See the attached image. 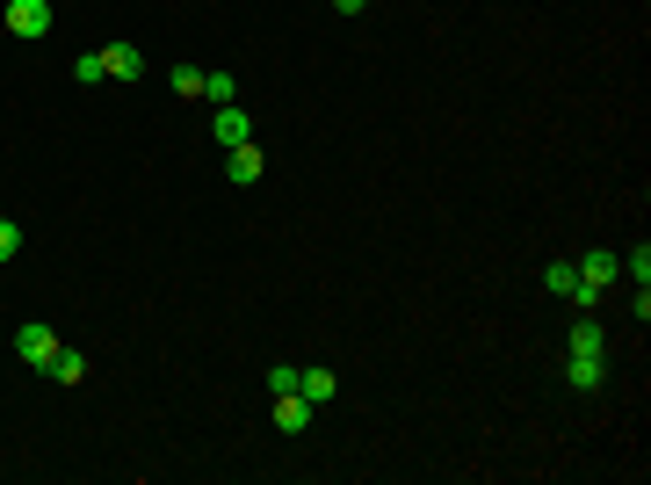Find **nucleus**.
<instances>
[{"label":"nucleus","mask_w":651,"mask_h":485,"mask_svg":"<svg viewBox=\"0 0 651 485\" xmlns=\"http://www.w3.org/2000/svg\"><path fill=\"white\" fill-rule=\"evenodd\" d=\"M0 22H8V37H51V0H8V8H0Z\"/></svg>","instance_id":"1"},{"label":"nucleus","mask_w":651,"mask_h":485,"mask_svg":"<svg viewBox=\"0 0 651 485\" xmlns=\"http://www.w3.org/2000/svg\"><path fill=\"white\" fill-rule=\"evenodd\" d=\"M572 268H579V290H586V305H594V297H601V290H608L615 276H623V261H615L608 247H586V254H579Z\"/></svg>","instance_id":"2"},{"label":"nucleus","mask_w":651,"mask_h":485,"mask_svg":"<svg viewBox=\"0 0 651 485\" xmlns=\"http://www.w3.org/2000/svg\"><path fill=\"white\" fill-rule=\"evenodd\" d=\"M15 355L29 362V370H51V362H58V333H51L44 319H29V326L15 333Z\"/></svg>","instance_id":"3"},{"label":"nucleus","mask_w":651,"mask_h":485,"mask_svg":"<svg viewBox=\"0 0 651 485\" xmlns=\"http://www.w3.org/2000/svg\"><path fill=\"white\" fill-rule=\"evenodd\" d=\"M565 384L579 391V399H594V391L608 384V362H601V355H579V348H572V355H565Z\"/></svg>","instance_id":"4"},{"label":"nucleus","mask_w":651,"mask_h":485,"mask_svg":"<svg viewBox=\"0 0 651 485\" xmlns=\"http://www.w3.org/2000/svg\"><path fill=\"white\" fill-rule=\"evenodd\" d=\"M275 428H283V435H304V428H312V399H304V391H283V399H275Z\"/></svg>","instance_id":"5"},{"label":"nucleus","mask_w":651,"mask_h":485,"mask_svg":"<svg viewBox=\"0 0 651 485\" xmlns=\"http://www.w3.org/2000/svg\"><path fill=\"white\" fill-rule=\"evenodd\" d=\"M210 138L225 145V153H232V145H246V138H254V124H246V116H239V102H225V109L210 116Z\"/></svg>","instance_id":"6"},{"label":"nucleus","mask_w":651,"mask_h":485,"mask_svg":"<svg viewBox=\"0 0 651 485\" xmlns=\"http://www.w3.org/2000/svg\"><path fill=\"white\" fill-rule=\"evenodd\" d=\"M543 290H550V297H572L579 312H594V305H586V290H579V268H572V261H550V268H543Z\"/></svg>","instance_id":"7"},{"label":"nucleus","mask_w":651,"mask_h":485,"mask_svg":"<svg viewBox=\"0 0 651 485\" xmlns=\"http://www.w3.org/2000/svg\"><path fill=\"white\" fill-rule=\"evenodd\" d=\"M102 66H109V80H138L145 73V51L138 44H102Z\"/></svg>","instance_id":"8"},{"label":"nucleus","mask_w":651,"mask_h":485,"mask_svg":"<svg viewBox=\"0 0 651 485\" xmlns=\"http://www.w3.org/2000/svg\"><path fill=\"white\" fill-rule=\"evenodd\" d=\"M261 174H268L261 145H254V138H246V145H232V181H239V189H246V181H261Z\"/></svg>","instance_id":"9"},{"label":"nucleus","mask_w":651,"mask_h":485,"mask_svg":"<svg viewBox=\"0 0 651 485\" xmlns=\"http://www.w3.org/2000/svg\"><path fill=\"white\" fill-rule=\"evenodd\" d=\"M572 348H579V355H608V333H601V319H594V312H579V326H572Z\"/></svg>","instance_id":"10"},{"label":"nucleus","mask_w":651,"mask_h":485,"mask_svg":"<svg viewBox=\"0 0 651 485\" xmlns=\"http://www.w3.org/2000/svg\"><path fill=\"white\" fill-rule=\"evenodd\" d=\"M44 377H51V384H87V355H80V348H58V362H51Z\"/></svg>","instance_id":"11"},{"label":"nucleus","mask_w":651,"mask_h":485,"mask_svg":"<svg viewBox=\"0 0 651 485\" xmlns=\"http://www.w3.org/2000/svg\"><path fill=\"white\" fill-rule=\"evenodd\" d=\"M297 391H304V399H312V406H326V399H333L340 384H333V370H297Z\"/></svg>","instance_id":"12"},{"label":"nucleus","mask_w":651,"mask_h":485,"mask_svg":"<svg viewBox=\"0 0 651 485\" xmlns=\"http://www.w3.org/2000/svg\"><path fill=\"white\" fill-rule=\"evenodd\" d=\"M73 80H80V87H102V80H109L102 51H80V58H73Z\"/></svg>","instance_id":"13"},{"label":"nucleus","mask_w":651,"mask_h":485,"mask_svg":"<svg viewBox=\"0 0 651 485\" xmlns=\"http://www.w3.org/2000/svg\"><path fill=\"white\" fill-rule=\"evenodd\" d=\"M623 276H630V283H637V290H644V283H651V247H644V239H637V247H630V254H623Z\"/></svg>","instance_id":"14"},{"label":"nucleus","mask_w":651,"mask_h":485,"mask_svg":"<svg viewBox=\"0 0 651 485\" xmlns=\"http://www.w3.org/2000/svg\"><path fill=\"white\" fill-rule=\"evenodd\" d=\"M203 102H217V109H225V102H239V87H232V73H203Z\"/></svg>","instance_id":"15"},{"label":"nucleus","mask_w":651,"mask_h":485,"mask_svg":"<svg viewBox=\"0 0 651 485\" xmlns=\"http://www.w3.org/2000/svg\"><path fill=\"white\" fill-rule=\"evenodd\" d=\"M15 254H22V225H15V218H0V268H8Z\"/></svg>","instance_id":"16"},{"label":"nucleus","mask_w":651,"mask_h":485,"mask_svg":"<svg viewBox=\"0 0 651 485\" xmlns=\"http://www.w3.org/2000/svg\"><path fill=\"white\" fill-rule=\"evenodd\" d=\"M268 391H275V399H283V391H297V362H275V370H268Z\"/></svg>","instance_id":"17"},{"label":"nucleus","mask_w":651,"mask_h":485,"mask_svg":"<svg viewBox=\"0 0 651 485\" xmlns=\"http://www.w3.org/2000/svg\"><path fill=\"white\" fill-rule=\"evenodd\" d=\"M174 95H203V66H174Z\"/></svg>","instance_id":"18"},{"label":"nucleus","mask_w":651,"mask_h":485,"mask_svg":"<svg viewBox=\"0 0 651 485\" xmlns=\"http://www.w3.org/2000/svg\"><path fill=\"white\" fill-rule=\"evenodd\" d=\"M333 8H340V15H362V8H369V0H333Z\"/></svg>","instance_id":"19"}]
</instances>
